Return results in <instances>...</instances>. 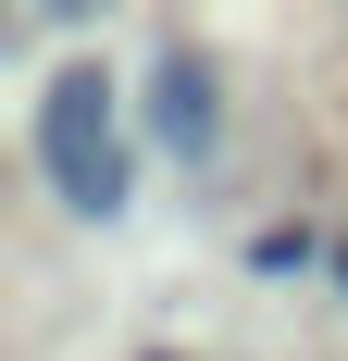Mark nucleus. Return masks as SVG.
<instances>
[{
  "mask_svg": "<svg viewBox=\"0 0 348 361\" xmlns=\"http://www.w3.org/2000/svg\"><path fill=\"white\" fill-rule=\"evenodd\" d=\"M25 162H37V187H50L75 224H125L137 212V112H125V75H112L100 50H75V63L37 75Z\"/></svg>",
  "mask_w": 348,
  "mask_h": 361,
  "instance_id": "1",
  "label": "nucleus"
},
{
  "mask_svg": "<svg viewBox=\"0 0 348 361\" xmlns=\"http://www.w3.org/2000/svg\"><path fill=\"white\" fill-rule=\"evenodd\" d=\"M137 137H149V162H174V175H211L224 162V63L211 50H149V75H137Z\"/></svg>",
  "mask_w": 348,
  "mask_h": 361,
  "instance_id": "2",
  "label": "nucleus"
},
{
  "mask_svg": "<svg viewBox=\"0 0 348 361\" xmlns=\"http://www.w3.org/2000/svg\"><path fill=\"white\" fill-rule=\"evenodd\" d=\"M237 274H249V287H311V274L336 287V237H323L311 212H286V224H249V250H237Z\"/></svg>",
  "mask_w": 348,
  "mask_h": 361,
  "instance_id": "3",
  "label": "nucleus"
},
{
  "mask_svg": "<svg viewBox=\"0 0 348 361\" xmlns=\"http://www.w3.org/2000/svg\"><path fill=\"white\" fill-rule=\"evenodd\" d=\"M336 299H348V250H336Z\"/></svg>",
  "mask_w": 348,
  "mask_h": 361,
  "instance_id": "4",
  "label": "nucleus"
},
{
  "mask_svg": "<svg viewBox=\"0 0 348 361\" xmlns=\"http://www.w3.org/2000/svg\"><path fill=\"white\" fill-rule=\"evenodd\" d=\"M137 361H187V349H137Z\"/></svg>",
  "mask_w": 348,
  "mask_h": 361,
  "instance_id": "5",
  "label": "nucleus"
}]
</instances>
